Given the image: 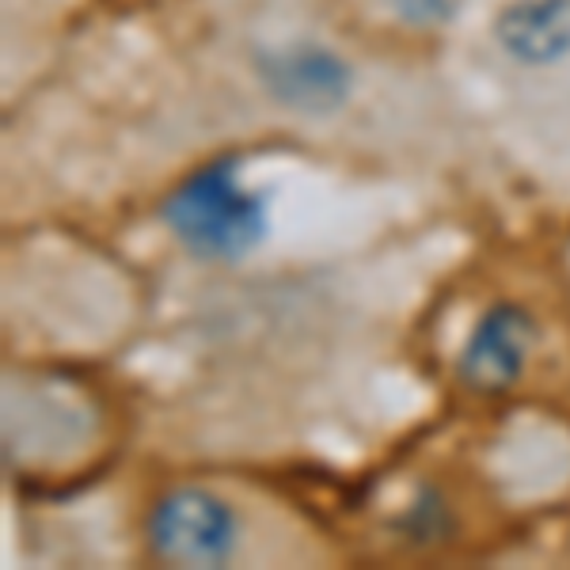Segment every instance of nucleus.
I'll list each match as a JSON object with an SVG mask.
<instances>
[{
  "label": "nucleus",
  "mask_w": 570,
  "mask_h": 570,
  "mask_svg": "<svg viewBox=\"0 0 570 570\" xmlns=\"http://www.w3.org/2000/svg\"><path fill=\"white\" fill-rule=\"evenodd\" d=\"M164 220L190 255L236 263L266 233V198L247 190L236 160H217L195 171L164 202Z\"/></svg>",
  "instance_id": "f03ea898"
},
{
  "label": "nucleus",
  "mask_w": 570,
  "mask_h": 570,
  "mask_svg": "<svg viewBox=\"0 0 570 570\" xmlns=\"http://www.w3.org/2000/svg\"><path fill=\"white\" fill-rule=\"evenodd\" d=\"M502 66L544 77L570 66V0H502L487 20Z\"/></svg>",
  "instance_id": "20e7f679"
},
{
  "label": "nucleus",
  "mask_w": 570,
  "mask_h": 570,
  "mask_svg": "<svg viewBox=\"0 0 570 570\" xmlns=\"http://www.w3.org/2000/svg\"><path fill=\"white\" fill-rule=\"evenodd\" d=\"M381 12L407 35H441L461 20L464 0H381Z\"/></svg>",
  "instance_id": "423d86ee"
},
{
  "label": "nucleus",
  "mask_w": 570,
  "mask_h": 570,
  "mask_svg": "<svg viewBox=\"0 0 570 570\" xmlns=\"http://www.w3.org/2000/svg\"><path fill=\"white\" fill-rule=\"evenodd\" d=\"M153 551L168 563L183 567H217L228 563L240 540L236 513L225 499L198 487H183L156 502L149 518Z\"/></svg>",
  "instance_id": "7ed1b4c3"
},
{
  "label": "nucleus",
  "mask_w": 570,
  "mask_h": 570,
  "mask_svg": "<svg viewBox=\"0 0 570 570\" xmlns=\"http://www.w3.org/2000/svg\"><path fill=\"white\" fill-rule=\"evenodd\" d=\"M532 316L518 305H494L468 335L461 354V381L480 392L510 389L529 365L532 354Z\"/></svg>",
  "instance_id": "39448f33"
},
{
  "label": "nucleus",
  "mask_w": 570,
  "mask_h": 570,
  "mask_svg": "<svg viewBox=\"0 0 570 570\" xmlns=\"http://www.w3.org/2000/svg\"><path fill=\"white\" fill-rule=\"evenodd\" d=\"M247 77L266 104L297 118H331L357 96L354 58L312 31H285L247 42Z\"/></svg>",
  "instance_id": "f257e3e1"
}]
</instances>
